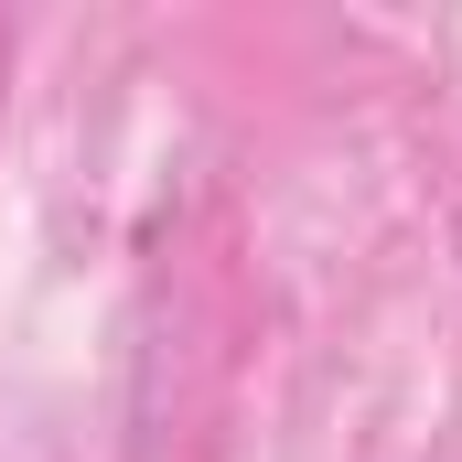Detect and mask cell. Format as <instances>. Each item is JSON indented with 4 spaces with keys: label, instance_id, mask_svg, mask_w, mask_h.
Returning a JSON list of instances; mask_svg holds the SVG:
<instances>
[]
</instances>
